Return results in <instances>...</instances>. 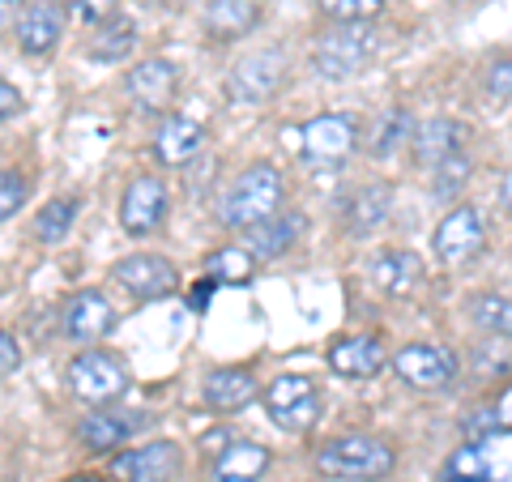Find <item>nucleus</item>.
<instances>
[{"mask_svg":"<svg viewBox=\"0 0 512 482\" xmlns=\"http://www.w3.org/2000/svg\"><path fill=\"white\" fill-rule=\"evenodd\" d=\"M278 205H282V175H278V167L256 163V167H248L244 175H239L227 192H222L218 218H222V227H231V231H248V227H256V222L274 218Z\"/></svg>","mask_w":512,"mask_h":482,"instance_id":"nucleus-1","label":"nucleus"},{"mask_svg":"<svg viewBox=\"0 0 512 482\" xmlns=\"http://www.w3.org/2000/svg\"><path fill=\"white\" fill-rule=\"evenodd\" d=\"M393 461V448L372 436H338L316 453L320 474L342 482H380L384 474H393Z\"/></svg>","mask_w":512,"mask_h":482,"instance_id":"nucleus-2","label":"nucleus"},{"mask_svg":"<svg viewBox=\"0 0 512 482\" xmlns=\"http://www.w3.org/2000/svg\"><path fill=\"white\" fill-rule=\"evenodd\" d=\"M376 56V30L367 22H342L338 30L320 35L312 47V69L329 82H342V77L359 73L367 60Z\"/></svg>","mask_w":512,"mask_h":482,"instance_id":"nucleus-3","label":"nucleus"},{"mask_svg":"<svg viewBox=\"0 0 512 482\" xmlns=\"http://www.w3.org/2000/svg\"><path fill=\"white\" fill-rule=\"evenodd\" d=\"M69 389L86 401V406H111L128 393V372L116 355L86 346L82 355L69 363Z\"/></svg>","mask_w":512,"mask_h":482,"instance_id":"nucleus-4","label":"nucleus"},{"mask_svg":"<svg viewBox=\"0 0 512 482\" xmlns=\"http://www.w3.org/2000/svg\"><path fill=\"white\" fill-rule=\"evenodd\" d=\"M265 410H269V419H274L282 431H291V436L312 431L320 419V393H316L312 376H299V372L278 376L265 389Z\"/></svg>","mask_w":512,"mask_h":482,"instance_id":"nucleus-5","label":"nucleus"},{"mask_svg":"<svg viewBox=\"0 0 512 482\" xmlns=\"http://www.w3.org/2000/svg\"><path fill=\"white\" fill-rule=\"evenodd\" d=\"M282 82H286V52H278V47H261V52L244 56L231 69L227 90H231L235 103L252 107V103L274 99V94L282 90Z\"/></svg>","mask_w":512,"mask_h":482,"instance_id":"nucleus-6","label":"nucleus"},{"mask_svg":"<svg viewBox=\"0 0 512 482\" xmlns=\"http://www.w3.org/2000/svg\"><path fill=\"white\" fill-rule=\"evenodd\" d=\"M393 372L402 376L410 389L419 393H440L453 384L457 376V359L448 355L444 346H431V342H410L393 355Z\"/></svg>","mask_w":512,"mask_h":482,"instance_id":"nucleus-7","label":"nucleus"},{"mask_svg":"<svg viewBox=\"0 0 512 482\" xmlns=\"http://www.w3.org/2000/svg\"><path fill=\"white\" fill-rule=\"evenodd\" d=\"M116 282L133 299H167L175 286H180V273H175V265L167 261V256L133 252L116 265Z\"/></svg>","mask_w":512,"mask_h":482,"instance_id":"nucleus-8","label":"nucleus"},{"mask_svg":"<svg viewBox=\"0 0 512 482\" xmlns=\"http://www.w3.org/2000/svg\"><path fill=\"white\" fill-rule=\"evenodd\" d=\"M111 474L120 482H171L180 474V448L171 440H154L141 448H128L111 461Z\"/></svg>","mask_w":512,"mask_h":482,"instance_id":"nucleus-9","label":"nucleus"},{"mask_svg":"<svg viewBox=\"0 0 512 482\" xmlns=\"http://www.w3.org/2000/svg\"><path fill=\"white\" fill-rule=\"evenodd\" d=\"M355 137H359V128L350 116H316L303 124V158L338 167L342 158L355 150Z\"/></svg>","mask_w":512,"mask_h":482,"instance_id":"nucleus-10","label":"nucleus"},{"mask_svg":"<svg viewBox=\"0 0 512 482\" xmlns=\"http://www.w3.org/2000/svg\"><path fill=\"white\" fill-rule=\"evenodd\" d=\"M431 244H436V256L444 265H466L483 252V218H478V210H470V205H461V210H453L436 227Z\"/></svg>","mask_w":512,"mask_h":482,"instance_id":"nucleus-11","label":"nucleus"},{"mask_svg":"<svg viewBox=\"0 0 512 482\" xmlns=\"http://www.w3.org/2000/svg\"><path fill=\"white\" fill-rule=\"evenodd\" d=\"M167 214V188L154 175H141V180L128 184L124 201H120V227L128 235H150Z\"/></svg>","mask_w":512,"mask_h":482,"instance_id":"nucleus-12","label":"nucleus"},{"mask_svg":"<svg viewBox=\"0 0 512 482\" xmlns=\"http://www.w3.org/2000/svg\"><path fill=\"white\" fill-rule=\"evenodd\" d=\"M175 86H180V73H175L171 60H146L137 69H128L124 90L141 111H163L175 99Z\"/></svg>","mask_w":512,"mask_h":482,"instance_id":"nucleus-13","label":"nucleus"},{"mask_svg":"<svg viewBox=\"0 0 512 482\" xmlns=\"http://www.w3.org/2000/svg\"><path fill=\"white\" fill-rule=\"evenodd\" d=\"M111 325H116V308L99 295V291H82L69 299V308H64V333L73 337V342H103V337L111 333Z\"/></svg>","mask_w":512,"mask_h":482,"instance_id":"nucleus-14","label":"nucleus"},{"mask_svg":"<svg viewBox=\"0 0 512 482\" xmlns=\"http://www.w3.org/2000/svg\"><path fill=\"white\" fill-rule=\"evenodd\" d=\"M201 146H205V133H201V124L188 116H167L154 133V154H158V163H167V167L192 163V158L201 154Z\"/></svg>","mask_w":512,"mask_h":482,"instance_id":"nucleus-15","label":"nucleus"},{"mask_svg":"<svg viewBox=\"0 0 512 482\" xmlns=\"http://www.w3.org/2000/svg\"><path fill=\"white\" fill-rule=\"evenodd\" d=\"M461 137H466V128H461L457 120H448V116H436V120H427L414 128V163L427 167V171H436L444 158H453L457 146H461Z\"/></svg>","mask_w":512,"mask_h":482,"instance_id":"nucleus-16","label":"nucleus"},{"mask_svg":"<svg viewBox=\"0 0 512 482\" xmlns=\"http://www.w3.org/2000/svg\"><path fill=\"white\" fill-rule=\"evenodd\" d=\"M205 406L218 410V414H231V410H244L248 401L256 397V376L248 367H218V372L205 376Z\"/></svg>","mask_w":512,"mask_h":482,"instance_id":"nucleus-17","label":"nucleus"},{"mask_svg":"<svg viewBox=\"0 0 512 482\" xmlns=\"http://www.w3.org/2000/svg\"><path fill=\"white\" fill-rule=\"evenodd\" d=\"M329 367L346 380H367L384 367V350L376 337H342V342H333V350H329Z\"/></svg>","mask_w":512,"mask_h":482,"instance_id":"nucleus-18","label":"nucleus"},{"mask_svg":"<svg viewBox=\"0 0 512 482\" xmlns=\"http://www.w3.org/2000/svg\"><path fill=\"white\" fill-rule=\"evenodd\" d=\"M372 282L380 286L384 295H410L414 286L423 282V261L406 248H393V252H380L372 261Z\"/></svg>","mask_w":512,"mask_h":482,"instance_id":"nucleus-19","label":"nucleus"},{"mask_svg":"<svg viewBox=\"0 0 512 482\" xmlns=\"http://www.w3.org/2000/svg\"><path fill=\"white\" fill-rule=\"evenodd\" d=\"M56 43H60V5H52V0H35L18 22V47L30 56H47Z\"/></svg>","mask_w":512,"mask_h":482,"instance_id":"nucleus-20","label":"nucleus"},{"mask_svg":"<svg viewBox=\"0 0 512 482\" xmlns=\"http://www.w3.org/2000/svg\"><path fill=\"white\" fill-rule=\"evenodd\" d=\"M299 235H303L299 214H274V218H265V222H256V227L244 231L248 252L256 256V261H274V256H282Z\"/></svg>","mask_w":512,"mask_h":482,"instance_id":"nucleus-21","label":"nucleus"},{"mask_svg":"<svg viewBox=\"0 0 512 482\" xmlns=\"http://www.w3.org/2000/svg\"><path fill=\"white\" fill-rule=\"evenodd\" d=\"M256 18H261L256 0H210V9H205V30H210L214 39H244L256 26Z\"/></svg>","mask_w":512,"mask_h":482,"instance_id":"nucleus-22","label":"nucleus"},{"mask_svg":"<svg viewBox=\"0 0 512 482\" xmlns=\"http://www.w3.org/2000/svg\"><path fill=\"white\" fill-rule=\"evenodd\" d=\"M137 431V419H128V414H116V410H94L82 419V427H77V436H82L86 448H94V453H107V448H120L128 436Z\"/></svg>","mask_w":512,"mask_h":482,"instance_id":"nucleus-23","label":"nucleus"},{"mask_svg":"<svg viewBox=\"0 0 512 482\" xmlns=\"http://www.w3.org/2000/svg\"><path fill=\"white\" fill-rule=\"evenodd\" d=\"M265 470H269V448L256 440H235L214 461V478H261Z\"/></svg>","mask_w":512,"mask_h":482,"instance_id":"nucleus-24","label":"nucleus"},{"mask_svg":"<svg viewBox=\"0 0 512 482\" xmlns=\"http://www.w3.org/2000/svg\"><path fill=\"white\" fill-rule=\"evenodd\" d=\"M393 210V188L389 184H372V188H363L355 205H350V214H346V227L355 231V235H367V231H376L384 218H389Z\"/></svg>","mask_w":512,"mask_h":482,"instance_id":"nucleus-25","label":"nucleus"},{"mask_svg":"<svg viewBox=\"0 0 512 482\" xmlns=\"http://www.w3.org/2000/svg\"><path fill=\"white\" fill-rule=\"evenodd\" d=\"M137 47V26L120 18V22H107L99 35L90 39V60H99V64H120L128 52Z\"/></svg>","mask_w":512,"mask_h":482,"instance_id":"nucleus-26","label":"nucleus"},{"mask_svg":"<svg viewBox=\"0 0 512 482\" xmlns=\"http://www.w3.org/2000/svg\"><path fill=\"white\" fill-rule=\"evenodd\" d=\"M205 273L214 282H231V286H244L252 278V252L248 248H218L205 256Z\"/></svg>","mask_w":512,"mask_h":482,"instance_id":"nucleus-27","label":"nucleus"},{"mask_svg":"<svg viewBox=\"0 0 512 482\" xmlns=\"http://www.w3.org/2000/svg\"><path fill=\"white\" fill-rule=\"evenodd\" d=\"M406 141H414L410 116H406L402 107H397V111H384L380 124H376V133H372V154H376V158H393L397 150L406 146Z\"/></svg>","mask_w":512,"mask_h":482,"instance_id":"nucleus-28","label":"nucleus"},{"mask_svg":"<svg viewBox=\"0 0 512 482\" xmlns=\"http://www.w3.org/2000/svg\"><path fill=\"white\" fill-rule=\"evenodd\" d=\"M470 312H474V320H478V325H483L487 333L512 337V299H504V295H478V299L470 303Z\"/></svg>","mask_w":512,"mask_h":482,"instance_id":"nucleus-29","label":"nucleus"},{"mask_svg":"<svg viewBox=\"0 0 512 482\" xmlns=\"http://www.w3.org/2000/svg\"><path fill=\"white\" fill-rule=\"evenodd\" d=\"M73 218H77V201H52L35 218V239H43V244H60V239L69 235Z\"/></svg>","mask_w":512,"mask_h":482,"instance_id":"nucleus-30","label":"nucleus"},{"mask_svg":"<svg viewBox=\"0 0 512 482\" xmlns=\"http://www.w3.org/2000/svg\"><path fill=\"white\" fill-rule=\"evenodd\" d=\"M444 474H457V478H470V482H487L491 478V465L483 457V448L478 444H461L453 457H448Z\"/></svg>","mask_w":512,"mask_h":482,"instance_id":"nucleus-31","label":"nucleus"},{"mask_svg":"<svg viewBox=\"0 0 512 482\" xmlns=\"http://www.w3.org/2000/svg\"><path fill=\"white\" fill-rule=\"evenodd\" d=\"M466 180H470V163H466L461 154L444 158V163H440L436 171H431V184H436L440 197H453V192H457L461 184H466Z\"/></svg>","mask_w":512,"mask_h":482,"instance_id":"nucleus-32","label":"nucleus"},{"mask_svg":"<svg viewBox=\"0 0 512 482\" xmlns=\"http://www.w3.org/2000/svg\"><path fill=\"white\" fill-rule=\"evenodd\" d=\"M384 0H320V9L329 13L333 22H367Z\"/></svg>","mask_w":512,"mask_h":482,"instance_id":"nucleus-33","label":"nucleus"},{"mask_svg":"<svg viewBox=\"0 0 512 482\" xmlns=\"http://www.w3.org/2000/svg\"><path fill=\"white\" fill-rule=\"evenodd\" d=\"M56 5L69 13V18H77L82 26H99L111 18V9H116V0H56Z\"/></svg>","mask_w":512,"mask_h":482,"instance_id":"nucleus-34","label":"nucleus"},{"mask_svg":"<svg viewBox=\"0 0 512 482\" xmlns=\"http://www.w3.org/2000/svg\"><path fill=\"white\" fill-rule=\"evenodd\" d=\"M22 201H26V180L9 167L5 175H0V218H13L22 210Z\"/></svg>","mask_w":512,"mask_h":482,"instance_id":"nucleus-35","label":"nucleus"},{"mask_svg":"<svg viewBox=\"0 0 512 482\" xmlns=\"http://www.w3.org/2000/svg\"><path fill=\"white\" fill-rule=\"evenodd\" d=\"M487 90L495 99H512V60H495L487 69Z\"/></svg>","mask_w":512,"mask_h":482,"instance_id":"nucleus-36","label":"nucleus"},{"mask_svg":"<svg viewBox=\"0 0 512 482\" xmlns=\"http://www.w3.org/2000/svg\"><path fill=\"white\" fill-rule=\"evenodd\" d=\"M18 367H22L18 337H13V333H5V337H0V372H5V376H18Z\"/></svg>","mask_w":512,"mask_h":482,"instance_id":"nucleus-37","label":"nucleus"},{"mask_svg":"<svg viewBox=\"0 0 512 482\" xmlns=\"http://www.w3.org/2000/svg\"><path fill=\"white\" fill-rule=\"evenodd\" d=\"M500 427V419H495V410H483V414H474V419H466V436H470V444H478L487 436V431H495Z\"/></svg>","mask_w":512,"mask_h":482,"instance_id":"nucleus-38","label":"nucleus"},{"mask_svg":"<svg viewBox=\"0 0 512 482\" xmlns=\"http://www.w3.org/2000/svg\"><path fill=\"white\" fill-rule=\"evenodd\" d=\"M18 107H22V94L5 82V86H0V116L13 120V111H18Z\"/></svg>","mask_w":512,"mask_h":482,"instance_id":"nucleus-39","label":"nucleus"},{"mask_svg":"<svg viewBox=\"0 0 512 482\" xmlns=\"http://www.w3.org/2000/svg\"><path fill=\"white\" fill-rule=\"evenodd\" d=\"M214 286H218L214 278H205V282L197 286V291H192V308H197V312H201V308H205V303H210V295H214Z\"/></svg>","mask_w":512,"mask_h":482,"instance_id":"nucleus-40","label":"nucleus"},{"mask_svg":"<svg viewBox=\"0 0 512 482\" xmlns=\"http://www.w3.org/2000/svg\"><path fill=\"white\" fill-rule=\"evenodd\" d=\"M500 197H504V205H508V210H512V171L504 175V184H500Z\"/></svg>","mask_w":512,"mask_h":482,"instance_id":"nucleus-41","label":"nucleus"},{"mask_svg":"<svg viewBox=\"0 0 512 482\" xmlns=\"http://www.w3.org/2000/svg\"><path fill=\"white\" fill-rule=\"evenodd\" d=\"M64 482H99L94 474H77V478H64Z\"/></svg>","mask_w":512,"mask_h":482,"instance_id":"nucleus-42","label":"nucleus"},{"mask_svg":"<svg viewBox=\"0 0 512 482\" xmlns=\"http://www.w3.org/2000/svg\"><path fill=\"white\" fill-rule=\"evenodd\" d=\"M210 482H261V478H210Z\"/></svg>","mask_w":512,"mask_h":482,"instance_id":"nucleus-43","label":"nucleus"},{"mask_svg":"<svg viewBox=\"0 0 512 482\" xmlns=\"http://www.w3.org/2000/svg\"><path fill=\"white\" fill-rule=\"evenodd\" d=\"M440 482H470V478H457V474H444ZM487 482H491V478H487Z\"/></svg>","mask_w":512,"mask_h":482,"instance_id":"nucleus-44","label":"nucleus"},{"mask_svg":"<svg viewBox=\"0 0 512 482\" xmlns=\"http://www.w3.org/2000/svg\"><path fill=\"white\" fill-rule=\"evenodd\" d=\"M141 5H163V0H141Z\"/></svg>","mask_w":512,"mask_h":482,"instance_id":"nucleus-45","label":"nucleus"}]
</instances>
